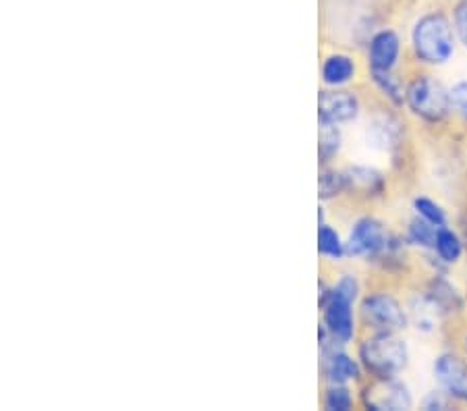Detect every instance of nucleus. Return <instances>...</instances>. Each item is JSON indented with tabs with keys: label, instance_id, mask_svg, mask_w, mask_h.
Instances as JSON below:
<instances>
[{
	"label": "nucleus",
	"instance_id": "obj_1",
	"mask_svg": "<svg viewBox=\"0 0 467 411\" xmlns=\"http://www.w3.org/2000/svg\"><path fill=\"white\" fill-rule=\"evenodd\" d=\"M455 27L444 13H426L416 21L411 44L420 61L428 65L447 63L455 52Z\"/></svg>",
	"mask_w": 467,
	"mask_h": 411
},
{
	"label": "nucleus",
	"instance_id": "obj_2",
	"mask_svg": "<svg viewBox=\"0 0 467 411\" xmlns=\"http://www.w3.org/2000/svg\"><path fill=\"white\" fill-rule=\"evenodd\" d=\"M359 360L374 378H395L408 365L410 354L395 333H376L372 339L361 343Z\"/></svg>",
	"mask_w": 467,
	"mask_h": 411
},
{
	"label": "nucleus",
	"instance_id": "obj_3",
	"mask_svg": "<svg viewBox=\"0 0 467 411\" xmlns=\"http://www.w3.org/2000/svg\"><path fill=\"white\" fill-rule=\"evenodd\" d=\"M405 102L410 104L413 115H418L428 123L442 121L451 110L449 89L441 81L431 77V75H424V77L411 81Z\"/></svg>",
	"mask_w": 467,
	"mask_h": 411
},
{
	"label": "nucleus",
	"instance_id": "obj_4",
	"mask_svg": "<svg viewBox=\"0 0 467 411\" xmlns=\"http://www.w3.org/2000/svg\"><path fill=\"white\" fill-rule=\"evenodd\" d=\"M359 313L364 323L376 333H399L408 324V313L395 297L374 293L361 299Z\"/></svg>",
	"mask_w": 467,
	"mask_h": 411
},
{
	"label": "nucleus",
	"instance_id": "obj_5",
	"mask_svg": "<svg viewBox=\"0 0 467 411\" xmlns=\"http://www.w3.org/2000/svg\"><path fill=\"white\" fill-rule=\"evenodd\" d=\"M361 403L372 411H405L411 407V393L395 378H376L361 393Z\"/></svg>",
	"mask_w": 467,
	"mask_h": 411
},
{
	"label": "nucleus",
	"instance_id": "obj_6",
	"mask_svg": "<svg viewBox=\"0 0 467 411\" xmlns=\"http://www.w3.org/2000/svg\"><path fill=\"white\" fill-rule=\"evenodd\" d=\"M353 303H356V299L341 293L335 287L330 289L327 302L322 303L324 326L328 328V333L341 345L349 343L353 339V333H356V324H353Z\"/></svg>",
	"mask_w": 467,
	"mask_h": 411
},
{
	"label": "nucleus",
	"instance_id": "obj_7",
	"mask_svg": "<svg viewBox=\"0 0 467 411\" xmlns=\"http://www.w3.org/2000/svg\"><path fill=\"white\" fill-rule=\"evenodd\" d=\"M387 243L389 235L387 231H384L382 222L366 216V219H359L353 224L348 243H345V252H348L349 256L379 258L382 250L387 248Z\"/></svg>",
	"mask_w": 467,
	"mask_h": 411
},
{
	"label": "nucleus",
	"instance_id": "obj_8",
	"mask_svg": "<svg viewBox=\"0 0 467 411\" xmlns=\"http://www.w3.org/2000/svg\"><path fill=\"white\" fill-rule=\"evenodd\" d=\"M359 115V100L356 94L343 89H324L318 96L320 123H349Z\"/></svg>",
	"mask_w": 467,
	"mask_h": 411
},
{
	"label": "nucleus",
	"instance_id": "obj_9",
	"mask_svg": "<svg viewBox=\"0 0 467 411\" xmlns=\"http://www.w3.org/2000/svg\"><path fill=\"white\" fill-rule=\"evenodd\" d=\"M434 376L449 397L467 401V365L453 354H442L434 364Z\"/></svg>",
	"mask_w": 467,
	"mask_h": 411
},
{
	"label": "nucleus",
	"instance_id": "obj_10",
	"mask_svg": "<svg viewBox=\"0 0 467 411\" xmlns=\"http://www.w3.org/2000/svg\"><path fill=\"white\" fill-rule=\"evenodd\" d=\"M401 55V40L393 29H380L370 40V67L372 71H393Z\"/></svg>",
	"mask_w": 467,
	"mask_h": 411
},
{
	"label": "nucleus",
	"instance_id": "obj_11",
	"mask_svg": "<svg viewBox=\"0 0 467 411\" xmlns=\"http://www.w3.org/2000/svg\"><path fill=\"white\" fill-rule=\"evenodd\" d=\"M324 374L330 380V385H345L348 380H358L361 376V368L356 360H351L341 349H330L322 354Z\"/></svg>",
	"mask_w": 467,
	"mask_h": 411
},
{
	"label": "nucleus",
	"instance_id": "obj_12",
	"mask_svg": "<svg viewBox=\"0 0 467 411\" xmlns=\"http://www.w3.org/2000/svg\"><path fill=\"white\" fill-rule=\"evenodd\" d=\"M426 295L431 297V302L439 308L442 313L449 312H459L463 310V297L459 291L451 285V283L444 279V276H434L428 285Z\"/></svg>",
	"mask_w": 467,
	"mask_h": 411
},
{
	"label": "nucleus",
	"instance_id": "obj_13",
	"mask_svg": "<svg viewBox=\"0 0 467 411\" xmlns=\"http://www.w3.org/2000/svg\"><path fill=\"white\" fill-rule=\"evenodd\" d=\"M356 75V63L348 55H330L322 63V81L330 87L349 84Z\"/></svg>",
	"mask_w": 467,
	"mask_h": 411
},
{
	"label": "nucleus",
	"instance_id": "obj_14",
	"mask_svg": "<svg viewBox=\"0 0 467 411\" xmlns=\"http://www.w3.org/2000/svg\"><path fill=\"white\" fill-rule=\"evenodd\" d=\"M345 177H348V190H361L368 196H379L384 190V179L374 169L353 167L345 170Z\"/></svg>",
	"mask_w": 467,
	"mask_h": 411
},
{
	"label": "nucleus",
	"instance_id": "obj_15",
	"mask_svg": "<svg viewBox=\"0 0 467 411\" xmlns=\"http://www.w3.org/2000/svg\"><path fill=\"white\" fill-rule=\"evenodd\" d=\"M434 252L442 262H447V264H453V262L462 258L463 243H462V239L457 237V233L449 231L447 227H442V229H439V235H436Z\"/></svg>",
	"mask_w": 467,
	"mask_h": 411
},
{
	"label": "nucleus",
	"instance_id": "obj_16",
	"mask_svg": "<svg viewBox=\"0 0 467 411\" xmlns=\"http://www.w3.org/2000/svg\"><path fill=\"white\" fill-rule=\"evenodd\" d=\"M368 136L372 138L376 146L390 148V146H397L399 138H401V131H399V125L393 121V118L380 117L376 118L370 129H368Z\"/></svg>",
	"mask_w": 467,
	"mask_h": 411
},
{
	"label": "nucleus",
	"instance_id": "obj_17",
	"mask_svg": "<svg viewBox=\"0 0 467 411\" xmlns=\"http://www.w3.org/2000/svg\"><path fill=\"white\" fill-rule=\"evenodd\" d=\"M411 316H413V323L418 324V328L432 331L434 323L439 320V316H442V312L436 308V305L431 302V297L424 293L411 302Z\"/></svg>",
	"mask_w": 467,
	"mask_h": 411
},
{
	"label": "nucleus",
	"instance_id": "obj_18",
	"mask_svg": "<svg viewBox=\"0 0 467 411\" xmlns=\"http://www.w3.org/2000/svg\"><path fill=\"white\" fill-rule=\"evenodd\" d=\"M372 79L380 92L393 104H403L405 98H408V89L403 87L401 81L390 71H372Z\"/></svg>",
	"mask_w": 467,
	"mask_h": 411
},
{
	"label": "nucleus",
	"instance_id": "obj_19",
	"mask_svg": "<svg viewBox=\"0 0 467 411\" xmlns=\"http://www.w3.org/2000/svg\"><path fill=\"white\" fill-rule=\"evenodd\" d=\"M436 235H439V227H434L424 219H418L410 222V229H408V239L410 243L413 245H420V248H428V250H434L436 245Z\"/></svg>",
	"mask_w": 467,
	"mask_h": 411
},
{
	"label": "nucleus",
	"instance_id": "obj_20",
	"mask_svg": "<svg viewBox=\"0 0 467 411\" xmlns=\"http://www.w3.org/2000/svg\"><path fill=\"white\" fill-rule=\"evenodd\" d=\"M318 252L322 253V256L333 258V260L343 258L345 253H348L345 252V243L341 241V237H338L337 231L324 222L318 229Z\"/></svg>",
	"mask_w": 467,
	"mask_h": 411
},
{
	"label": "nucleus",
	"instance_id": "obj_21",
	"mask_svg": "<svg viewBox=\"0 0 467 411\" xmlns=\"http://www.w3.org/2000/svg\"><path fill=\"white\" fill-rule=\"evenodd\" d=\"M338 148H341V131H338V127L333 123H322L318 146L320 160L328 162L338 152Z\"/></svg>",
	"mask_w": 467,
	"mask_h": 411
},
{
	"label": "nucleus",
	"instance_id": "obj_22",
	"mask_svg": "<svg viewBox=\"0 0 467 411\" xmlns=\"http://www.w3.org/2000/svg\"><path fill=\"white\" fill-rule=\"evenodd\" d=\"M318 185H320V198L330 200L348 190V177H345V173H337V170L324 169L320 173Z\"/></svg>",
	"mask_w": 467,
	"mask_h": 411
},
{
	"label": "nucleus",
	"instance_id": "obj_23",
	"mask_svg": "<svg viewBox=\"0 0 467 411\" xmlns=\"http://www.w3.org/2000/svg\"><path fill=\"white\" fill-rule=\"evenodd\" d=\"M413 211H416L420 219L428 221L431 224H434V227H439V229L447 227V216H444V211L431 198H416V200H413Z\"/></svg>",
	"mask_w": 467,
	"mask_h": 411
},
{
	"label": "nucleus",
	"instance_id": "obj_24",
	"mask_svg": "<svg viewBox=\"0 0 467 411\" xmlns=\"http://www.w3.org/2000/svg\"><path fill=\"white\" fill-rule=\"evenodd\" d=\"M353 406V397L348 386L343 385H330L324 397V407L328 411H348Z\"/></svg>",
	"mask_w": 467,
	"mask_h": 411
},
{
	"label": "nucleus",
	"instance_id": "obj_25",
	"mask_svg": "<svg viewBox=\"0 0 467 411\" xmlns=\"http://www.w3.org/2000/svg\"><path fill=\"white\" fill-rule=\"evenodd\" d=\"M451 110H455L459 117L467 118V81H462L449 89Z\"/></svg>",
	"mask_w": 467,
	"mask_h": 411
},
{
	"label": "nucleus",
	"instance_id": "obj_26",
	"mask_svg": "<svg viewBox=\"0 0 467 411\" xmlns=\"http://www.w3.org/2000/svg\"><path fill=\"white\" fill-rule=\"evenodd\" d=\"M453 27L459 40L467 46V0H459L453 9Z\"/></svg>",
	"mask_w": 467,
	"mask_h": 411
},
{
	"label": "nucleus",
	"instance_id": "obj_27",
	"mask_svg": "<svg viewBox=\"0 0 467 411\" xmlns=\"http://www.w3.org/2000/svg\"><path fill=\"white\" fill-rule=\"evenodd\" d=\"M424 409H447V401L442 399L441 393H432L431 397L424 401Z\"/></svg>",
	"mask_w": 467,
	"mask_h": 411
}]
</instances>
